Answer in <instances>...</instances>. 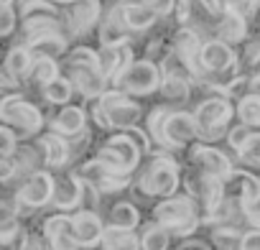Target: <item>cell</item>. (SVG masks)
I'll return each mask as SVG.
<instances>
[{
	"mask_svg": "<svg viewBox=\"0 0 260 250\" xmlns=\"http://www.w3.org/2000/svg\"><path fill=\"white\" fill-rule=\"evenodd\" d=\"M0 67H3V72L8 74V79L13 84H18V89H23L26 82H28V77H31V69H34V54L23 44H13L3 54Z\"/></svg>",
	"mask_w": 260,
	"mask_h": 250,
	"instance_id": "26",
	"label": "cell"
},
{
	"mask_svg": "<svg viewBox=\"0 0 260 250\" xmlns=\"http://www.w3.org/2000/svg\"><path fill=\"white\" fill-rule=\"evenodd\" d=\"M235 67H240L237 64V49L235 46H230V44H224L219 39H204L202 54H199L197 79H199V74H219V72H230Z\"/></svg>",
	"mask_w": 260,
	"mask_h": 250,
	"instance_id": "18",
	"label": "cell"
},
{
	"mask_svg": "<svg viewBox=\"0 0 260 250\" xmlns=\"http://www.w3.org/2000/svg\"><path fill=\"white\" fill-rule=\"evenodd\" d=\"M51 194H54V174L51 171L41 169V171L21 179L18 186L13 189V202L18 204L21 220L28 222L36 214H41L44 209H49Z\"/></svg>",
	"mask_w": 260,
	"mask_h": 250,
	"instance_id": "9",
	"label": "cell"
},
{
	"mask_svg": "<svg viewBox=\"0 0 260 250\" xmlns=\"http://www.w3.org/2000/svg\"><path fill=\"white\" fill-rule=\"evenodd\" d=\"M237 64L245 74H250L260 67V36H247L237 46Z\"/></svg>",
	"mask_w": 260,
	"mask_h": 250,
	"instance_id": "38",
	"label": "cell"
},
{
	"mask_svg": "<svg viewBox=\"0 0 260 250\" xmlns=\"http://www.w3.org/2000/svg\"><path fill=\"white\" fill-rule=\"evenodd\" d=\"M0 250H8V247H0Z\"/></svg>",
	"mask_w": 260,
	"mask_h": 250,
	"instance_id": "50",
	"label": "cell"
},
{
	"mask_svg": "<svg viewBox=\"0 0 260 250\" xmlns=\"http://www.w3.org/2000/svg\"><path fill=\"white\" fill-rule=\"evenodd\" d=\"M89 122L102 133H122L143 122L146 105L130 95H122L112 87H107L97 100L87 102Z\"/></svg>",
	"mask_w": 260,
	"mask_h": 250,
	"instance_id": "2",
	"label": "cell"
},
{
	"mask_svg": "<svg viewBox=\"0 0 260 250\" xmlns=\"http://www.w3.org/2000/svg\"><path fill=\"white\" fill-rule=\"evenodd\" d=\"M79 181H82V179H79ZM100 207H102V194H100L92 184L82 181V192H79V209H97V212H100Z\"/></svg>",
	"mask_w": 260,
	"mask_h": 250,
	"instance_id": "41",
	"label": "cell"
},
{
	"mask_svg": "<svg viewBox=\"0 0 260 250\" xmlns=\"http://www.w3.org/2000/svg\"><path fill=\"white\" fill-rule=\"evenodd\" d=\"M181 189L199 204L202 220L224 199V181H219L209 174H202V171L191 169L189 164L181 166Z\"/></svg>",
	"mask_w": 260,
	"mask_h": 250,
	"instance_id": "11",
	"label": "cell"
},
{
	"mask_svg": "<svg viewBox=\"0 0 260 250\" xmlns=\"http://www.w3.org/2000/svg\"><path fill=\"white\" fill-rule=\"evenodd\" d=\"M18 141H21V138L8 128V125L0 122V153H3V156H13V151H16Z\"/></svg>",
	"mask_w": 260,
	"mask_h": 250,
	"instance_id": "42",
	"label": "cell"
},
{
	"mask_svg": "<svg viewBox=\"0 0 260 250\" xmlns=\"http://www.w3.org/2000/svg\"><path fill=\"white\" fill-rule=\"evenodd\" d=\"M23 230V220L13 197H0V247H11Z\"/></svg>",
	"mask_w": 260,
	"mask_h": 250,
	"instance_id": "30",
	"label": "cell"
},
{
	"mask_svg": "<svg viewBox=\"0 0 260 250\" xmlns=\"http://www.w3.org/2000/svg\"><path fill=\"white\" fill-rule=\"evenodd\" d=\"M97 46H120V44H136V36L127 31L122 18V0L105 3L100 26H97Z\"/></svg>",
	"mask_w": 260,
	"mask_h": 250,
	"instance_id": "15",
	"label": "cell"
},
{
	"mask_svg": "<svg viewBox=\"0 0 260 250\" xmlns=\"http://www.w3.org/2000/svg\"><path fill=\"white\" fill-rule=\"evenodd\" d=\"M18 31L16 6H0V39H11Z\"/></svg>",
	"mask_w": 260,
	"mask_h": 250,
	"instance_id": "39",
	"label": "cell"
},
{
	"mask_svg": "<svg viewBox=\"0 0 260 250\" xmlns=\"http://www.w3.org/2000/svg\"><path fill=\"white\" fill-rule=\"evenodd\" d=\"M181 189V164L176 156L156 148L151 151L141 169L133 174V184L127 189V197L133 199L138 207L146 202L153 207V202L166 199Z\"/></svg>",
	"mask_w": 260,
	"mask_h": 250,
	"instance_id": "1",
	"label": "cell"
},
{
	"mask_svg": "<svg viewBox=\"0 0 260 250\" xmlns=\"http://www.w3.org/2000/svg\"><path fill=\"white\" fill-rule=\"evenodd\" d=\"M127 3H141V6H151L153 0H127Z\"/></svg>",
	"mask_w": 260,
	"mask_h": 250,
	"instance_id": "47",
	"label": "cell"
},
{
	"mask_svg": "<svg viewBox=\"0 0 260 250\" xmlns=\"http://www.w3.org/2000/svg\"><path fill=\"white\" fill-rule=\"evenodd\" d=\"M51 3H56V6H61V8H64V6H69V3H74V0H51Z\"/></svg>",
	"mask_w": 260,
	"mask_h": 250,
	"instance_id": "46",
	"label": "cell"
},
{
	"mask_svg": "<svg viewBox=\"0 0 260 250\" xmlns=\"http://www.w3.org/2000/svg\"><path fill=\"white\" fill-rule=\"evenodd\" d=\"M26 97H39L41 100V110L46 112L49 107H64V105H69L72 100H74V87L69 84V79L64 77V74H59L56 79H51L49 84H44L41 89H36L34 95H26Z\"/></svg>",
	"mask_w": 260,
	"mask_h": 250,
	"instance_id": "29",
	"label": "cell"
},
{
	"mask_svg": "<svg viewBox=\"0 0 260 250\" xmlns=\"http://www.w3.org/2000/svg\"><path fill=\"white\" fill-rule=\"evenodd\" d=\"M11 92H21V89H18V84H13V82L8 79V74L3 72V67H0V97L11 95Z\"/></svg>",
	"mask_w": 260,
	"mask_h": 250,
	"instance_id": "44",
	"label": "cell"
},
{
	"mask_svg": "<svg viewBox=\"0 0 260 250\" xmlns=\"http://www.w3.org/2000/svg\"><path fill=\"white\" fill-rule=\"evenodd\" d=\"M136 59V49L133 44H120V46H97V64L102 77L107 79V84Z\"/></svg>",
	"mask_w": 260,
	"mask_h": 250,
	"instance_id": "25",
	"label": "cell"
},
{
	"mask_svg": "<svg viewBox=\"0 0 260 250\" xmlns=\"http://www.w3.org/2000/svg\"><path fill=\"white\" fill-rule=\"evenodd\" d=\"M235 166H242L247 171H260V131H250L245 143L235 151Z\"/></svg>",
	"mask_w": 260,
	"mask_h": 250,
	"instance_id": "34",
	"label": "cell"
},
{
	"mask_svg": "<svg viewBox=\"0 0 260 250\" xmlns=\"http://www.w3.org/2000/svg\"><path fill=\"white\" fill-rule=\"evenodd\" d=\"M16 184H18V169H16L13 156L0 153V186H13L16 189Z\"/></svg>",
	"mask_w": 260,
	"mask_h": 250,
	"instance_id": "40",
	"label": "cell"
},
{
	"mask_svg": "<svg viewBox=\"0 0 260 250\" xmlns=\"http://www.w3.org/2000/svg\"><path fill=\"white\" fill-rule=\"evenodd\" d=\"M184 164H189L191 169L202 171V174H209L219 181H224L232 171H235V159L230 156V151L219 148L217 143H191L184 153Z\"/></svg>",
	"mask_w": 260,
	"mask_h": 250,
	"instance_id": "12",
	"label": "cell"
},
{
	"mask_svg": "<svg viewBox=\"0 0 260 250\" xmlns=\"http://www.w3.org/2000/svg\"><path fill=\"white\" fill-rule=\"evenodd\" d=\"M197 122V133L202 143L224 141L230 125L235 122V102L224 95H197L189 107Z\"/></svg>",
	"mask_w": 260,
	"mask_h": 250,
	"instance_id": "5",
	"label": "cell"
},
{
	"mask_svg": "<svg viewBox=\"0 0 260 250\" xmlns=\"http://www.w3.org/2000/svg\"><path fill=\"white\" fill-rule=\"evenodd\" d=\"M72 227H74V237H77L79 247L92 250L100 245L107 225L97 209H77V212H72Z\"/></svg>",
	"mask_w": 260,
	"mask_h": 250,
	"instance_id": "22",
	"label": "cell"
},
{
	"mask_svg": "<svg viewBox=\"0 0 260 250\" xmlns=\"http://www.w3.org/2000/svg\"><path fill=\"white\" fill-rule=\"evenodd\" d=\"M59 67H61V74L74 87V97H79L84 105L97 100L110 87L100 72L97 49L89 44H72V49L61 56Z\"/></svg>",
	"mask_w": 260,
	"mask_h": 250,
	"instance_id": "3",
	"label": "cell"
},
{
	"mask_svg": "<svg viewBox=\"0 0 260 250\" xmlns=\"http://www.w3.org/2000/svg\"><path fill=\"white\" fill-rule=\"evenodd\" d=\"M82 250H84V247H82Z\"/></svg>",
	"mask_w": 260,
	"mask_h": 250,
	"instance_id": "51",
	"label": "cell"
},
{
	"mask_svg": "<svg viewBox=\"0 0 260 250\" xmlns=\"http://www.w3.org/2000/svg\"><path fill=\"white\" fill-rule=\"evenodd\" d=\"M92 156L100 164H105L110 171L122 174V176H133L141 169L143 159H146L143 148L136 143V138H130L125 131L122 133H110L107 138H102Z\"/></svg>",
	"mask_w": 260,
	"mask_h": 250,
	"instance_id": "7",
	"label": "cell"
},
{
	"mask_svg": "<svg viewBox=\"0 0 260 250\" xmlns=\"http://www.w3.org/2000/svg\"><path fill=\"white\" fill-rule=\"evenodd\" d=\"M41 235L46 237L51 250H82L77 237H74V227H72V214L67 212H49L41 214L39 220Z\"/></svg>",
	"mask_w": 260,
	"mask_h": 250,
	"instance_id": "17",
	"label": "cell"
},
{
	"mask_svg": "<svg viewBox=\"0 0 260 250\" xmlns=\"http://www.w3.org/2000/svg\"><path fill=\"white\" fill-rule=\"evenodd\" d=\"M169 41H171L174 56L189 69L191 79H197V72H199V54H202L204 39H202L194 28H189V26H176V28H171Z\"/></svg>",
	"mask_w": 260,
	"mask_h": 250,
	"instance_id": "19",
	"label": "cell"
},
{
	"mask_svg": "<svg viewBox=\"0 0 260 250\" xmlns=\"http://www.w3.org/2000/svg\"><path fill=\"white\" fill-rule=\"evenodd\" d=\"M92 250H141L138 230H120V227H105L102 240Z\"/></svg>",
	"mask_w": 260,
	"mask_h": 250,
	"instance_id": "33",
	"label": "cell"
},
{
	"mask_svg": "<svg viewBox=\"0 0 260 250\" xmlns=\"http://www.w3.org/2000/svg\"><path fill=\"white\" fill-rule=\"evenodd\" d=\"M105 11V0H74V3L61 8V26L72 44L87 39L97 31L100 18Z\"/></svg>",
	"mask_w": 260,
	"mask_h": 250,
	"instance_id": "10",
	"label": "cell"
},
{
	"mask_svg": "<svg viewBox=\"0 0 260 250\" xmlns=\"http://www.w3.org/2000/svg\"><path fill=\"white\" fill-rule=\"evenodd\" d=\"M13 161H16V169H18V181L36 174V171H41V169H46V153H44L41 138L34 136V138L18 141V146L13 151Z\"/></svg>",
	"mask_w": 260,
	"mask_h": 250,
	"instance_id": "24",
	"label": "cell"
},
{
	"mask_svg": "<svg viewBox=\"0 0 260 250\" xmlns=\"http://www.w3.org/2000/svg\"><path fill=\"white\" fill-rule=\"evenodd\" d=\"M235 120L252 131H260V95L247 92L240 100H235Z\"/></svg>",
	"mask_w": 260,
	"mask_h": 250,
	"instance_id": "37",
	"label": "cell"
},
{
	"mask_svg": "<svg viewBox=\"0 0 260 250\" xmlns=\"http://www.w3.org/2000/svg\"><path fill=\"white\" fill-rule=\"evenodd\" d=\"M242 232H245V227H237V225H212V227H207V237H209L214 250H237Z\"/></svg>",
	"mask_w": 260,
	"mask_h": 250,
	"instance_id": "36",
	"label": "cell"
},
{
	"mask_svg": "<svg viewBox=\"0 0 260 250\" xmlns=\"http://www.w3.org/2000/svg\"><path fill=\"white\" fill-rule=\"evenodd\" d=\"M171 250H179V247H176V245H174V247H171Z\"/></svg>",
	"mask_w": 260,
	"mask_h": 250,
	"instance_id": "49",
	"label": "cell"
},
{
	"mask_svg": "<svg viewBox=\"0 0 260 250\" xmlns=\"http://www.w3.org/2000/svg\"><path fill=\"white\" fill-rule=\"evenodd\" d=\"M18 0H0V6H16Z\"/></svg>",
	"mask_w": 260,
	"mask_h": 250,
	"instance_id": "48",
	"label": "cell"
},
{
	"mask_svg": "<svg viewBox=\"0 0 260 250\" xmlns=\"http://www.w3.org/2000/svg\"><path fill=\"white\" fill-rule=\"evenodd\" d=\"M72 171L82 179V181H87V184H92L102 197H117V194H127V189H130V184H133V176H122V174H115V171H110L105 164H100L94 156H89V159H84V161H79L77 166H72Z\"/></svg>",
	"mask_w": 260,
	"mask_h": 250,
	"instance_id": "13",
	"label": "cell"
},
{
	"mask_svg": "<svg viewBox=\"0 0 260 250\" xmlns=\"http://www.w3.org/2000/svg\"><path fill=\"white\" fill-rule=\"evenodd\" d=\"M151 220L164 225L174 235L176 242L184 240V237H191L202 230V209L184 189H179L176 194H171L166 199L153 202Z\"/></svg>",
	"mask_w": 260,
	"mask_h": 250,
	"instance_id": "4",
	"label": "cell"
},
{
	"mask_svg": "<svg viewBox=\"0 0 260 250\" xmlns=\"http://www.w3.org/2000/svg\"><path fill=\"white\" fill-rule=\"evenodd\" d=\"M237 250H260V227H247L240 237Z\"/></svg>",
	"mask_w": 260,
	"mask_h": 250,
	"instance_id": "43",
	"label": "cell"
},
{
	"mask_svg": "<svg viewBox=\"0 0 260 250\" xmlns=\"http://www.w3.org/2000/svg\"><path fill=\"white\" fill-rule=\"evenodd\" d=\"M158 102L166 107H189L197 100V84L191 77H161L158 84Z\"/></svg>",
	"mask_w": 260,
	"mask_h": 250,
	"instance_id": "21",
	"label": "cell"
},
{
	"mask_svg": "<svg viewBox=\"0 0 260 250\" xmlns=\"http://www.w3.org/2000/svg\"><path fill=\"white\" fill-rule=\"evenodd\" d=\"M41 143H44V153H46V171L56 174L64 169H72V146L67 138H61L59 133L44 131L39 133Z\"/></svg>",
	"mask_w": 260,
	"mask_h": 250,
	"instance_id": "28",
	"label": "cell"
},
{
	"mask_svg": "<svg viewBox=\"0 0 260 250\" xmlns=\"http://www.w3.org/2000/svg\"><path fill=\"white\" fill-rule=\"evenodd\" d=\"M79 192H82V181L72 169L56 171L54 174V194H51V212H77L79 209Z\"/></svg>",
	"mask_w": 260,
	"mask_h": 250,
	"instance_id": "20",
	"label": "cell"
},
{
	"mask_svg": "<svg viewBox=\"0 0 260 250\" xmlns=\"http://www.w3.org/2000/svg\"><path fill=\"white\" fill-rule=\"evenodd\" d=\"M39 220H41V214H36L34 220L23 222V230H21L18 240H16L8 250H51L49 242H46V237L41 235Z\"/></svg>",
	"mask_w": 260,
	"mask_h": 250,
	"instance_id": "35",
	"label": "cell"
},
{
	"mask_svg": "<svg viewBox=\"0 0 260 250\" xmlns=\"http://www.w3.org/2000/svg\"><path fill=\"white\" fill-rule=\"evenodd\" d=\"M89 125H92V122H89V112H87V105H82V102H79V105L69 102V105H64V107H56L54 115L46 117V131L59 133V136L67 138V141H72L74 136L84 133Z\"/></svg>",
	"mask_w": 260,
	"mask_h": 250,
	"instance_id": "16",
	"label": "cell"
},
{
	"mask_svg": "<svg viewBox=\"0 0 260 250\" xmlns=\"http://www.w3.org/2000/svg\"><path fill=\"white\" fill-rule=\"evenodd\" d=\"M21 44L34 54V59H54V61H61V56L72 49V41L64 36V31H44Z\"/></svg>",
	"mask_w": 260,
	"mask_h": 250,
	"instance_id": "23",
	"label": "cell"
},
{
	"mask_svg": "<svg viewBox=\"0 0 260 250\" xmlns=\"http://www.w3.org/2000/svg\"><path fill=\"white\" fill-rule=\"evenodd\" d=\"M100 214L107 227H120V230H138L143 225V212L141 207L130 199L127 194L117 197H102Z\"/></svg>",
	"mask_w": 260,
	"mask_h": 250,
	"instance_id": "14",
	"label": "cell"
},
{
	"mask_svg": "<svg viewBox=\"0 0 260 250\" xmlns=\"http://www.w3.org/2000/svg\"><path fill=\"white\" fill-rule=\"evenodd\" d=\"M247 89H250L252 95H260V67L247 74Z\"/></svg>",
	"mask_w": 260,
	"mask_h": 250,
	"instance_id": "45",
	"label": "cell"
},
{
	"mask_svg": "<svg viewBox=\"0 0 260 250\" xmlns=\"http://www.w3.org/2000/svg\"><path fill=\"white\" fill-rule=\"evenodd\" d=\"M158 84H161V69H158V64H153L146 56H136L110 82L112 89H117L122 95H130L136 100L153 97L158 92Z\"/></svg>",
	"mask_w": 260,
	"mask_h": 250,
	"instance_id": "8",
	"label": "cell"
},
{
	"mask_svg": "<svg viewBox=\"0 0 260 250\" xmlns=\"http://www.w3.org/2000/svg\"><path fill=\"white\" fill-rule=\"evenodd\" d=\"M212 39H219L230 46H240L245 39H247V23L240 18V16H232V13H224L217 18L214 23V31H212Z\"/></svg>",
	"mask_w": 260,
	"mask_h": 250,
	"instance_id": "31",
	"label": "cell"
},
{
	"mask_svg": "<svg viewBox=\"0 0 260 250\" xmlns=\"http://www.w3.org/2000/svg\"><path fill=\"white\" fill-rule=\"evenodd\" d=\"M0 122L8 125L21 141H26L46 131V112L23 92H11L0 97Z\"/></svg>",
	"mask_w": 260,
	"mask_h": 250,
	"instance_id": "6",
	"label": "cell"
},
{
	"mask_svg": "<svg viewBox=\"0 0 260 250\" xmlns=\"http://www.w3.org/2000/svg\"><path fill=\"white\" fill-rule=\"evenodd\" d=\"M138 237H141V250H171L176 245L174 235L153 220L148 222L143 220V225L138 227Z\"/></svg>",
	"mask_w": 260,
	"mask_h": 250,
	"instance_id": "32",
	"label": "cell"
},
{
	"mask_svg": "<svg viewBox=\"0 0 260 250\" xmlns=\"http://www.w3.org/2000/svg\"><path fill=\"white\" fill-rule=\"evenodd\" d=\"M122 18H125V26L133 36H143V34H151L161 26V16L151 8V6H141V3H127L122 0Z\"/></svg>",
	"mask_w": 260,
	"mask_h": 250,
	"instance_id": "27",
	"label": "cell"
}]
</instances>
